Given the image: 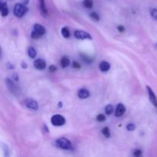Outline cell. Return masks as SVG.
Here are the masks:
<instances>
[{"instance_id": "cb8c5ba5", "label": "cell", "mask_w": 157, "mask_h": 157, "mask_svg": "<svg viewBox=\"0 0 157 157\" xmlns=\"http://www.w3.org/2000/svg\"><path fill=\"white\" fill-rule=\"evenodd\" d=\"M81 57H82L83 60L86 63H91V62L93 61V59L91 58H90V57H88L87 55H84V54H82L81 55Z\"/></svg>"}, {"instance_id": "4316f807", "label": "cell", "mask_w": 157, "mask_h": 157, "mask_svg": "<svg viewBox=\"0 0 157 157\" xmlns=\"http://www.w3.org/2000/svg\"><path fill=\"white\" fill-rule=\"evenodd\" d=\"M133 155L135 156H140L141 155H142V150L140 149H136L133 150Z\"/></svg>"}, {"instance_id": "7402d4cb", "label": "cell", "mask_w": 157, "mask_h": 157, "mask_svg": "<svg viewBox=\"0 0 157 157\" xmlns=\"http://www.w3.org/2000/svg\"><path fill=\"white\" fill-rule=\"evenodd\" d=\"M91 18L92 19H93L94 21H95V22H98V21L100 20V16L99 15L97 14V13H94V12H93V13H91Z\"/></svg>"}, {"instance_id": "d4e9b609", "label": "cell", "mask_w": 157, "mask_h": 157, "mask_svg": "<svg viewBox=\"0 0 157 157\" xmlns=\"http://www.w3.org/2000/svg\"><path fill=\"white\" fill-rule=\"evenodd\" d=\"M97 120L99 122H103L106 120V117L103 114H98L97 116Z\"/></svg>"}, {"instance_id": "44dd1931", "label": "cell", "mask_w": 157, "mask_h": 157, "mask_svg": "<svg viewBox=\"0 0 157 157\" xmlns=\"http://www.w3.org/2000/svg\"><path fill=\"white\" fill-rule=\"evenodd\" d=\"M41 36H42V35H40L38 32H37V31H35V30H33L31 34V37L33 39H38V38H40Z\"/></svg>"}, {"instance_id": "e0dca14e", "label": "cell", "mask_w": 157, "mask_h": 157, "mask_svg": "<svg viewBox=\"0 0 157 157\" xmlns=\"http://www.w3.org/2000/svg\"><path fill=\"white\" fill-rule=\"evenodd\" d=\"M28 54L31 58H35L36 57V51L33 47H29L28 49Z\"/></svg>"}, {"instance_id": "30bf717a", "label": "cell", "mask_w": 157, "mask_h": 157, "mask_svg": "<svg viewBox=\"0 0 157 157\" xmlns=\"http://www.w3.org/2000/svg\"><path fill=\"white\" fill-rule=\"evenodd\" d=\"M0 12L2 17H6L8 15V8L7 6V3L5 2H0Z\"/></svg>"}, {"instance_id": "3957f363", "label": "cell", "mask_w": 157, "mask_h": 157, "mask_svg": "<svg viewBox=\"0 0 157 157\" xmlns=\"http://www.w3.org/2000/svg\"><path fill=\"white\" fill-rule=\"evenodd\" d=\"M6 86L7 87H8V89L10 91V92L13 94H14V95H19V94H20V89L18 87V86H17L11 79H6Z\"/></svg>"}, {"instance_id": "4fadbf2b", "label": "cell", "mask_w": 157, "mask_h": 157, "mask_svg": "<svg viewBox=\"0 0 157 157\" xmlns=\"http://www.w3.org/2000/svg\"><path fill=\"white\" fill-rule=\"evenodd\" d=\"M34 30L37 31V32H38V33L41 35H44L46 32V30L45 29V27L42 26V25H39V24H35V25H34Z\"/></svg>"}, {"instance_id": "2e32d148", "label": "cell", "mask_w": 157, "mask_h": 157, "mask_svg": "<svg viewBox=\"0 0 157 157\" xmlns=\"http://www.w3.org/2000/svg\"><path fill=\"white\" fill-rule=\"evenodd\" d=\"M61 35L62 36L65 38H68L70 36V30L68 27H64L61 29Z\"/></svg>"}, {"instance_id": "f546056e", "label": "cell", "mask_w": 157, "mask_h": 157, "mask_svg": "<svg viewBox=\"0 0 157 157\" xmlns=\"http://www.w3.org/2000/svg\"><path fill=\"white\" fill-rule=\"evenodd\" d=\"M117 30L120 32H123V31H124V30H125V28H124V26H123V25H119L117 27Z\"/></svg>"}, {"instance_id": "ffe728a7", "label": "cell", "mask_w": 157, "mask_h": 157, "mask_svg": "<svg viewBox=\"0 0 157 157\" xmlns=\"http://www.w3.org/2000/svg\"><path fill=\"white\" fill-rule=\"evenodd\" d=\"M113 111H114V107H113V106L110 105V104H108V105L106 106V107H105L106 114H107V115H110V114L113 113Z\"/></svg>"}, {"instance_id": "9a60e30c", "label": "cell", "mask_w": 157, "mask_h": 157, "mask_svg": "<svg viewBox=\"0 0 157 157\" xmlns=\"http://www.w3.org/2000/svg\"><path fill=\"white\" fill-rule=\"evenodd\" d=\"M61 66L63 68H65L67 67H68V65L70 64V59H69L68 57L66 56H64L62 57L61 59Z\"/></svg>"}, {"instance_id": "1f68e13d", "label": "cell", "mask_w": 157, "mask_h": 157, "mask_svg": "<svg viewBox=\"0 0 157 157\" xmlns=\"http://www.w3.org/2000/svg\"><path fill=\"white\" fill-rule=\"evenodd\" d=\"M7 68H8V69H11V70L14 69V66H13V64H10V63H8V64H7Z\"/></svg>"}, {"instance_id": "5b68a950", "label": "cell", "mask_w": 157, "mask_h": 157, "mask_svg": "<svg viewBox=\"0 0 157 157\" xmlns=\"http://www.w3.org/2000/svg\"><path fill=\"white\" fill-rule=\"evenodd\" d=\"M75 36L77 39H92L91 35L88 32H86L84 31H81V30H76L75 31Z\"/></svg>"}, {"instance_id": "d590c367", "label": "cell", "mask_w": 157, "mask_h": 157, "mask_svg": "<svg viewBox=\"0 0 157 157\" xmlns=\"http://www.w3.org/2000/svg\"><path fill=\"white\" fill-rule=\"evenodd\" d=\"M156 47H157V43H156Z\"/></svg>"}, {"instance_id": "9c48e42d", "label": "cell", "mask_w": 157, "mask_h": 157, "mask_svg": "<svg viewBox=\"0 0 157 157\" xmlns=\"http://www.w3.org/2000/svg\"><path fill=\"white\" fill-rule=\"evenodd\" d=\"M126 112V107L122 103H119L117 106L116 111H115V116L117 117H120L123 116Z\"/></svg>"}, {"instance_id": "f1b7e54d", "label": "cell", "mask_w": 157, "mask_h": 157, "mask_svg": "<svg viewBox=\"0 0 157 157\" xmlns=\"http://www.w3.org/2000/svg\"><path fill=\"white\" fill-rule=\"evenodd\" d=\"M48 70H49V71H51V72H54V71H56V70H57V67H56L55 65H54V64H52V65L49 67Z\"/></svg>"}, {"instance_id": "83f0119b", "label": "cell", "mask_w": 157, "mask_h": 157, "mask_svg": "<svg viewBox=\"0 0 157 157\" xmlns=\"http://www.w3.org/2000/svg\"><path fill=\"white\" fill-rule=\"evenodd\" d=\"M72 64H73V68H76V69H80L81 68L80 63H78L77 61H74Z\"/></svg>"}, {"instance_id": "d6a6232c", "label": "cell", "mask_w": 157, "mask_h": 157, "mask_svg": "<svg viewBox=\"0 0 157 157\" xmlns=\"http://www.w3.org/2000/svg\"><path fill=\"white\" fill-rule=\"evenodd\" d=\"M17 77H18V76H17L16 74H15V75H13V78L14 79V80H15V81H18V80H19V79L17 78Z\"/></svg>"}, {"instance_id": "e575fe53", "label": "cell", "mask_w": 157, "mask_h": 157, "mask_svg": "<svg viewBox=\"0 0 157 157\" xmlns=\"http://www.w3.org/2000/svg\"><path fill=\"white\" fill-rule=\"evenodd\" d=\"M61 107H62V103L60 101V102H59V103H58V107L61 108Z\"/></svg>"}, {"instance_id": "52a82bcc", "label": "cell", "mask_w": 157, "mask_h": 157, "mask_svg": "<svg viewBox=\"0 0 157 157\" xmlns=\"http://www.w3.org/2000/svg\"><path fill=\"white\" fill-rule=\"evenodd\" d=\"M24 102H25V105L29 109L34 110H38V104L37 101H35V100L28 98Z\"/></svg>"}, {"instance_id": "7c38bea8", "label": "cell", "mask_w": 157, "mask_h": 157, "mask_svg": "<svg viewBox=\"0 0 157 157\" xmlns=\"http://www.w3.org/2000/svg\"><path fill=\"white\" fill-rule=\"evenodd\" d=\"M99 68L100 70L103 71V72H107V71H108V70H110V64L107 61H101L100 63Z\"/></svg>"}, {"instance_id": "603a6c76", "label": "cell", "mask_w": 157, "mask_h": 157, "mask_svg": "<svg viewBox=\"0 0 157 157\" xmlns=\"http://www.w3.org/2000/svg\"><path fill=\"white\" fill-rule=\"evenodd\" d=\"M150 14L153 19L157 20V8H152L150 10Z\"/></svg>"}, {"instance_id": "8992f818", "label": "cell", "mask_w": 157, "mask_h": 157, "mask_svg": "<svg viewBox=\"0 0 157 157\" xmlns=\"http://www.w3.org/2000/svg\"><path fill=\"white\" fill-rule=\"evenodd\" d=\"M147 92H148V95H149V98L151 103H152L156 108H157V98L155 93L153 92V91L149 86H147Z\"/></svg>"}, {"instance_id": "6da1fadb", "label": "cell", "mask_w": 157, "mask_h": 157, "mask_svg": "<svg viewBox=\"0 0 157 157\" xmlns=\"http://www.w3.org/2000/svg\"><path fill=\"white\" fill-rule=\"evenodd\" d=\"M28 12V8L22 3H17L14 7V15L18 18H22Z\"/></svg>"}, {"instance_id": "ba28073f", "label": "cell", "mask_w": 157, "mask_h": 157, "mask_svg": "<svg viewBox=\"0 0 157 157\" xmlns=\"http://www.w3.org/2000/svg\"><path fill=\"white\" fill-rule=\"evenodd\" d=\"M34 66L38 70H44L46 68V62L45 61H44L43 59H36L34 61Z\"/></svg>"}, {"instance_id": "8fae6325", "label": "cell", "mask_w": 157, "mask_h": 157, "mask_svg": "<svg viewBox=\"0 0 157 157\" xmlns=\"http://www.w3.org/2000/svg\"><path fill=\"white\" fill-rule=\"evenodd\" d=\"M77 95H78V97L81 99H86V98L89 97V96H90V92L87 89L81 88L77 92Z\"/></svg>"}, {"instance_id": "7a4b0ae2", "label": "cell", "mask_w": 157, "mask_h": 157, "mask_svg": "<svg viewBox=\"0 0 157 157\" xmlns=\"http://www.w3.org/2000/svg\"><path fill=\"white\" fill-rule=\"evenodd\" d=\"M55 143L58 148H61L62 149H66V150L71 149V143L67 138H64V137L59 138L56 140Z\"/></svg>"}, {"instance_id": "836d02e7", "label": "cell", "mask_w": 157, "mask_h": 157, "mask_svg": "<svg viewBox=\"0 0 157 157\" xmlns=\"http://www.w3.org/2000/svg\"><path fill=\"white\" fill-rule=\"evenodd\" d=\"M29 3V0H22V4L27 5Z\"/></svg>"}, {"instance_id": "ac0fdd59", "label": "cell", "mask_w": 157, "mask_h": 157, "mask_svg": "<svg viewBox=\"0 0 157 157\" xmlns=\"http://www.w3.org/2000/svg\"><path fill=\"white\" fill-rule=\"evenodd\" d=\"M84 6L87 8H92L94 6L93 0H84Z\"/></svg>"}, {"instance_id": "4dcf8cb0", "label": "cell", "mask_w": 157, "mask_h": 157, "mask_svg": "<svg viewBox=\"0 0 157 157\" xmlns=\"http://www.w3.org/2000/svg\"><path fill=\"white\" fill-rule=\"evenodd\" d=\"M21 66H22V68L23 69H26L28 68L27 64H26V63H25V62H24V61L22 62V64H21Z\"/></svg>"}, {"instance_id": "277c9868", "label": "cell", "mask_w": 157, "mask_h": 157, "mask_svg": "<svg viewBox=\"0 0 157 157\" xmlns=\"http://www.w3.org/2000/svg\"><path fill=\"white\" fill-rule=\"evenodd\" d=\"M51 123L54 126H63L65 124V118L60 114H55L51 118Z\"/></svg>"}, {"instance_id": "5bb4252c", "label": "cell", "mask_w": 157, "mask_h": 157, "mask_svg": "<svg viewBox=\"0 0 157 157\" xmlns=\"http://www.w3.org/2000/svg\"><path fill=\"white\" fill-rule=\"evenodd\" d=\"M39 2L41 14H42V15H44V16H46V15H48V10H47V8H46L45 0H39Z\"/></svg>"}, {"instance_id": "d6986e66", "label": "cell", "mask_w": 157, "mask_h": 157, "mask_svg": "<svg viewBox=\"0 0 157 157\" xmlns=\"http://www.w3.org/2000/svg\"><path fill=\"white\" fill-rule=\"evenodd\" d=\"M101 133L102 134H103L104 137H107V138H109V137H110V129L108 128V127H104V128L102 129Z\"/></svg>"}, {"instance_id": "484cf974", "label": "cell", "mask_w": 157, "mask_h": 157, "mask_svg": "<svg viewBox=\"0 0 157 157\" xmlns=\"http://www.w3.org/2000/svg\"><path fill=\"white\" fill-rule=\"evenodd\" d=\"M126 129H127L129 131H133V130L136 129V126H135L133 124H127V126H126Z\"/></svg>"}]
</instances>
